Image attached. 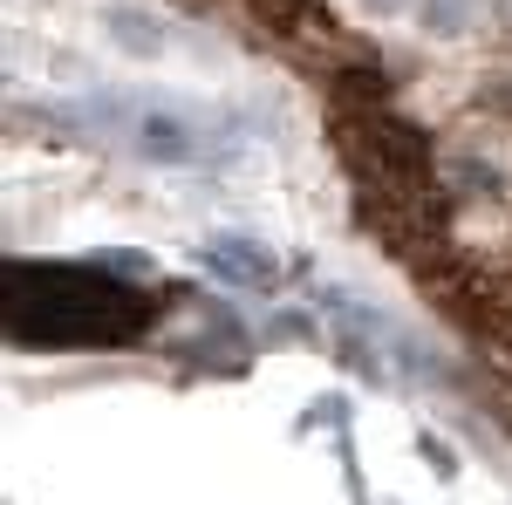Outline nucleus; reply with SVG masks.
<instances>
[{
    "mask_svg": "<svg viewBox=\"0 0 512 505\" xmlns=\"http://www.w3.org/2000/svg\"><path fill=\"white\" fill-rule=\"evenodd\" d=\"M7 328L35 349H76V342H110L144 328V301H123V287H103L82 267H14L7 294Z\"/></svg>",
    "mask_w": 512,
    "mask_h": 505,
    "instance_id": "1",
    "label": "nucleus"
},
{
    "mask_svg": "<svg viewBox=\"0 0 512 505\" xmlns=\"http://www.w3.org/2000/svg\"><path fill=\"white\" fill-rule=\"evenodd\" d=\"M89 117L144 164H198V151H205L198 117L178 110V103H158V96H96Z\"/></svg>",
    "mask_w": 512,
    "mask_h": 505,
    "instance_id": "2",
    "label": "nucleus"
},
{
    "mask_svg": "<svg viewBox=\"0 0 512 505\" xmlns=\"http://www.w3.org/2000/svg\"><path fill=\"white\" fill-rule=\"evenodd\" d=\"M355 164L369 171V185H396V192H424L431 185V137L410 117L390 110H355Z\"/></svg>",
    "mask_w": 512,
    "mask_h": 505,
    "instance_id": "3",
    "label": "nucleus"
},
{
    "mask_svg": "<svg viewBox=\"0 0 512 505\" xmlns=\"http://www.w3.org/2000/svg\"><path fill=\"white\" fill-rule=\"evenodd\" d=\"M198 260H205V273L212 280H226L233 294H267V287H280V253L267 246V239L253 233H212L205 246H198Z\"/></svg>",
    "mask_w": 512,
    "mask_h": 505,
    "instance_id": "4",
    "label": "nucleus"
},
{
    "mask_svg": "<svg viewBox=\"0 0 512 505\" xmlns=\"http://www.w3.org/2000/svg\"><path fill=\"white\" fill-rule=\"evenodd\" d=\"M103 41L130 55V62H164L171 55V21H164L151 0H103Z\"/></svg>",
    "mask_w": 512,
    "mask_h": 505,
    "instance_id": "5",
    "label": "nucleus"
},
{
    "mask_svg": "<svg viewBox=\"0 0 512 505\" xmlns=\"http://www.w3.org/2000/svg\"><path fill=\"white\" fill-rule=\"evenodd\" d=\"M478 21H492V0H417V28L437 41L472 35Z\"/></svg>",
    "mask_w": 512,
    "mask_h": 505,
    "instance_id": "6",
    "label": "nucleus"
},
{
    "mask_svg": "<svg viewBox=\"0 0 512 505\" xmlns=\"http://www.w3.org/2000/svg\"><path fill=\"white\" fill-rule=\"evenodd\" d=\"M451 171L465 178V192H472V198H499V192H506V171H492L485 157H451Z\"/></svg>",
    "mask_w": 512,
    "mask_h": 505,
    "instance_id": "7",
    "label": "nucleus"
},
{
    "mask_svg": "<svg viewBox=\"0 0 512 505\" xmlns=\"http://www.w3.org/2000/svg\"><path fill=\"white\" fill-rule=\"evenodd\" d=\"M478 103L499 110V117H512V69H492V76L478 82Z\"/></svg>",
    "mask_w": 512,
    "mask_h": 505,
    "instance_id": "8",
    "label": "nucleus"
},
{
    "mask_svg": "<svg viewBox=\"0 0 512 505\" xmlns=\"http://www.w3.org/2000/svg\"><path fill=\"white\" fill-rule=\"evenodd\" d=\"M369 21H403V14H417V0H355Z\"/></svg>",
    "mask_w": 512,
    "mask_h": 505,
    "instance_id": "9",
    "label": "nucleus"
},
{
    "mask_svg": "<svg viewBox=\"0 0 512 505\" xmlns=\"http://www.w3.org/2000/svg\"><path fill=\"white\" fill-rule=\"evenodd\" d=\"M274 335H287V342H301V335H308V314H274Z\"/></svg>",
    "mask_w": 512,
    "mask_h": 505,
    "instance_id": "10",
    "label": "nucleus"
},
{
    "mask_svg": "<svg viewBox=\"0 0 512 505\" xmlns=\"http://www.w3.org/2000/svg\"><path fill=\"white\" fill-rule=\"evenodd\" d=\"M492 21H499V28H512V0H492Z\"/></svg>",
    "mask_w": 512,
    "mask_h": 505,
    "instance_id": "11",
    "label": "nucleus"
}]
</instances>
